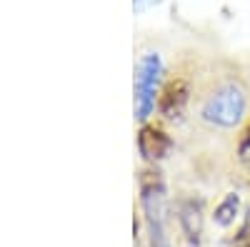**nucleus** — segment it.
Wrapping results in <instances>:
<instances>
[{"instance_id":"nucleus-7","label":"nucleus","mask_w":250,"mask_h":247,"mask_svg":"<svg viewBox=\"0 0 250 247\" xmlns=\"http://www.w3.org/2000/svg\"><path fill=\"white\" fill-rule=\"evenodd\" d=\"M240 215V195L238 192H228L213 210V222L218 225V228H230V225H235Z\"/></svg>"},{"instance_id":"nucleus-5","label":"nucleus","mask_w":250,"mask_h":247,"mask_svg":"<svg viewBox=\"0 0 250 247\" xmlns=\"http://www.w3.org/2000/svg\"><path fill=\"white\" fill-rule=\"evenodd\" d=\"M175 212H178L175 220H178L180 235L188 240V247H198L203 242V200L195 197L180 200Z\"/></svg>"},{"instance_id":"nucleus-8","label":"nucleus","mask_w":250,"mask_h":247,"mask_svg":"<svg viewBox=\"0 0 250 247\" xmlns=\"http://www.w3.org/2000/svg\"><path fill=\"white\" fill-rule=\"evenodd\" d=\"M238 157L245 162V165H250V128L240 135V140H238Z\"/></svg>"},{"instance_id":"nucleus-2","label":"nucleus","mask_w":250,"mask_h":247,"mask_svg":"<svg viewBox=\"0 0 250 247\" xmlns=\"http://www.w3.org/2000/svg\"><path fill=\"white\" fill-rule=\"evenodd\" d=\"M245 93L238 85H220L203 102V120L218 128H235L245 115Z\"/></svg>"},{"instance_id":"nucleus-6","label":"nucleus","mask_w":250,"mask_h":247,"mask_svg":"<svg viewBox=\"0 0 250 247\" xmlns=\"http://www.w3.org/2000/svg\"><path fill=\"white\" fill-rule=\"evenodd\" d=\"M190 100V88L183 77H173L163 85L160 95H158V113L165 120H178Z\"/></svg>"},{"instance_id":"nucleus-3","label":"nucleus","mask_w":250,"mask_h":247,"mask_svg":"<svg viewBox=\"0 0 250 247\" xmlns=\"http://www.w3.org/2000/svg\"><path fill=\"white\" fill-rule=\"evenodd\" d=\"M163 75V60L158 53H145L135 65V117L145 122L158 108V85Z\"/></svg>"},{"instance_id":"nucleus-1","label":"nucleus","mask_w":250,"mask_h":247,"mask_svg":"<svg viewBox=\"0 0 250 247\" xmlns=\"http://www.w3.org/2000/svg\"><path fill=\"white\" fill-rule=\"evenodd\" d=\"M140 190V210L145 228L150 235V247H173L168 230H165V215H168V190L165 180L155 168H145L138 177Z\"/></svg>"},{"instance_id":"nucleus-9","label":"nucleus","mask_w":250,"mask_h":247,"mask_svg":"<svg viewBox=\"0 0 250 247\" xmlns=\"http://www.w3.org/2000/svg\"><path fill=\"white\" fill-rule=\"evenodd\" d=\"M235 247H250V225L238 235V242H235Z\"/></svg>"},{"instance_id":"nucleus-10","label":"nucleus","mask_w":250,"mask_h":247,"mask_svg":"<svg viewBox=\"0 0 250 247\" xmlns=\"http://www.w3.org/2000/svg\"><path fill=\"white\" fill-rule=\"evenodd\" d=\"M145 3H150V0H133V5H135V8H143Z\"/></svg>"},{"instance_id":"nucleus-4","label":"nucleus","mask_w":250,"mask_h":247,"mask_svg":"<svg viewBox=\"0 0 250 247\" xmlns=\"http://www.w3.org/2000/svg\"><path fill=\"white\" fill-rule=\"evenodd\" d=\"M173 150V140L158 125H148L143 122L138 130V152L145 162H160L163 157H168V152Z\"/></svg>"}]
</instances>
